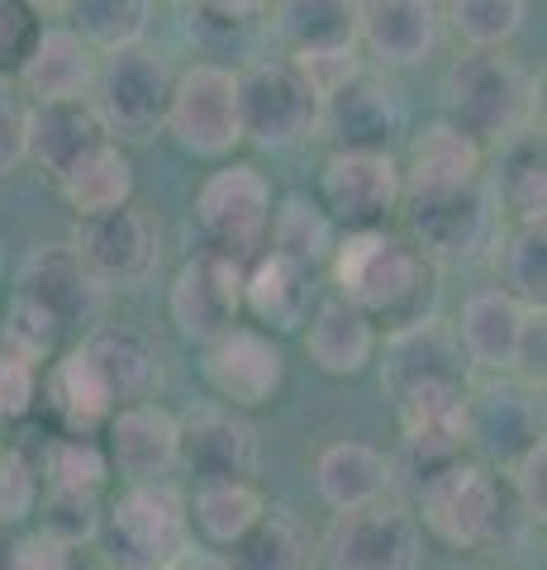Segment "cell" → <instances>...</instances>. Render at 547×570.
<instances>
[{
	"label": "cell",
	"mask_w": 547,
	"mask_h": 570,
	"mask_svg": "<svg viewBox=\"0 0 547 570\" xmlns=\"http://www.w3.org/2000/svg\"><path fill=\"white\" fill-rule=\"evenodd\" d=\"M329 272L339 295L352 299L377 328H404L438 305V266L395 228H343L333 238Z\"/></svg>",
	"instance_id": "6da1fadb"
},
{
	"label": "cell",
	"mask_w": 547,
	"mask_h": 570,
	"mask_svg": "<svg viewBox=\"0 0 547 570\" xmlns=\"http://www.w3.org/2000/svg\"><path fill=\"white\" fill-rule=\"evenodd\" d=\"M538 115V81L528 77V67L505 58V48L490 52H462L443 71V119L457 124L467 138L486 148L534 129Z\"/></svg>",
	"instance_id": "7a4b0ae2"
},
{
	"label": "cell",
	"mask_w": 547,
	"mask_h": 570,
	"mask_svg": "<svg viewBox=\"0 0 547 570\" xmlns=\"http://www.w3.org/2000/svg\"><path fill=\"white\" fill-rule=\"evenodd\" d=\"M414 523L419 532H429L438 547L448 551H476L496 547L505 532V490L496 466L486 461H467L457 456L448 466H438L423 485L414 490Z\"/></svg>",
	"instance_id": "3957f363"
},
{
	"label": "cell",
	"mask_w": 547,
	"mask_h": 570,
	"mask_svg": "<svg viewBox=\"0 0 547 570\" xmlns=\"http://www.w3.org/2000/svg\"><path fill=\"white\" fill-rule=\"evenodd\" d=\"M96 542L110 570H157L191 547V504L172 480L125 485L110 509H100Z\"/></svg>",
	"instance_id": "277c9868"
},
{
	"label": "cell",
	"mask_w": 547,
	"mask_h": 570,
	"mask_svg": "<svg viewBox=\"0 0 547 570\" xmlns=\"http://www.w3.org/2000/svg\"><path fill=\"white\" fill-rule=\"evenodd\" d=\"M404 238H410L433 266H457L486 257L500 238V209L486 176L452 190H419L400 195Z\"/></svg>",
	"instance_id": "5b68a950"
},
{
	"label": "cell",
	"mask_w": 547,
	"mask_h": 570,
	"mask_svg": "<svg viewBox=\"0 0 547 570\" xmlns=\"http://www.w3.org/2000/svg\"><path fill=\"white\" fill-rule=\"evenodd\" d=\"M172 81H176L172 62L148 43L100 52L91 110L100 115L105 134L115 142H148V138L163 134Z\"/></svg>",
	"instance_id": "8992f818"
},
{
	"label": "cell",
	"mask_w": 547,
	"mask_h": 570,
	"mask_svg": "<svg viewBox=\"0 0 547 570\" xmlns=\"http://www.w3.org/2000/svg\"><path fill=\"white\" fill-rule=\"evenodd\" d=\"M238 77V124L243 142L262 153H291L320 138V96L286 58H257Z\"/></svg>",
	"instance_id": "52a82bcc"
},
{
	"label": "cell",
	"mask_w": 547,
	"mask_h": 570,
	"mask_svg": "<svg viewBox=\"0 0 547 570\" xmlns=\"http://www.w3.org/2000/svg\"><path fill=\"white\" fill-rule=\"evenodd\" d=\"M163 134H172L176 148L191 153V157H205V163H224V157H234V148L243 142L234 67L191 62L186 71H176Z\"/></svg>",
	"instance_id": "ba28073f"
},
{
	"label": "cell",
	"mask_w": 547,
	"mask_h": 570,
	"mask_svg": "<svg viewBox=\"0 0 547 570\" xmlns=\"http://www.w3.org/2000/svg\"><path fill=\"white\" fill-rule=\"evenodd\" d=\"M272 224V181L253 163H224L196 190V234L201 247L253 262L267 247Z\"/></svg>",
	"instance_id": "9c48e42d"
},
{
	"label": "cell",
	"mask_w": 547,
	"mask_h": 570,
	"mask_svg": "<svg viewBox=\"0 0 547 570\" xmlns=\"http://www.w3.org/2000/svg\"><path fill=\"white\" fill-rule=\"evenodd\" d=\"M324 570H419L423 566V532L414 513L395 499H372L333 519L329 538L320 542Z\"/></svg>",
	"instance_id": "30bf717a"
},
{
	"label": "cell",
	"mask_w": 547,
	"mask_h": 570,
	"mask_svg": "<svg viewBox=\"0 0 547 570\" xmlns=\"http://www.w3.org/2000/svg\"><path fill=\"white\" fill-rule=\"evenodd\" d=\"M72 247L100 291H138L157 272V262H163L157 219L134 200L119 209L91 214V219H77Z\"/></svg>",
	"instance_id": "8fae6325"
},
{
	"label": "cell",
	"mask_w": 547,
	"mask_h": 570,
	"mask_svg": "<svg viewBox=\"0 0 547 570\" xmlns=\"http://www.w3.org/2000/svg\"><path fill=\"white\" fill-rule=\"evenodd\" d=\"M262 438L243 409L228 404H196L176 414V471L196 475V485L209 480H257Z\"/></svg>",
	"instance_id": "7c38bea8"
},
{
	"label": "cell",
	"mask_w": 547,
	"mask_h": 570,
	"mask_svg": "<svg viewBox=\"0 0 547 570\" xmlns=\"http://www.w3.org/2000/svg\"><path fill=\"white\" fill-rule=\"evenodd\" d=\"M534 442H543V385L524 376L467 385V448L481 452L486 466H515Z\"/></svg>",
	"instance_id": "4fadbf2b"
},
{
	"label": "cell",
	"mask_w": 547,
	"mask_h": 570,
	"mask_svg": "<svg viewBox=\"0 0 547 570\" xmlns=\"http://www.w3.org/2000/svg\"><path fill=\"white\" fill-rule=\"evenodd\" d=\"M404 134H410L404 96L367 67L320 100V138L343 153H395Z\"/></svg>",
	"instance_id": "5bb4252c"
},
{
	"label": "cell",
	"mask_w": 547,
	"mask_h": 570,
	"mask_svg": "<svg viewBox=\"0 0 547 570\" xmlns=\"http://www.w3.org/2000/svg\"><path fill=\"white\" fill-rule=\"evenodd\" d=\"M201 376L219 395V404L253 414V409H267L286 385V352L272 333L234 324L201 347Z\"/></svg>",
	"instance_id": "9a60e30c"
},
{
	"label": "cell",
	"mask_w": 547,
	"mask_h": 570,
	"mask_svg": "<svg viewBox=\"0 0 547 570\" xmlns=\"http://www.w3.org/2000/svg\"><path fill=\"white\" fill-rule=\"evenodd\" d=\"M167 314L186 343H215L243 318V262L215 253V247L191 253L172 281Z\"/></svg>",
	"instance_id": "2e32d148"
},
{
	"label": "cell",
	"mask_w": 547,
	"mask_h": 570,
	"mask_svg": "<svg viewBox=\"0 0 547 570\" xmlns=\"http://www.w3.org/2000/svg\"><path fill=\"white\" fill-rule=\"evenodd\" d=\"M400 163L395 153H343L333 148L320 167V209L333 228H381L400 209Z\"/></svg>",
	"instance_id": "e0dca14e"
},
{
	"label": "cell",
	"mask_w": 547,
	"mask_h": 570,
	"mask_svg": "<svg viewBox=\"0 0 547 570\" xmlns=\"http://www.w3.org/2000/svg\"><path fill=\"white\" fill-rule=\"evenodd\" d=\"M377 362H381V385L391 400H404L429 385H471L467 381L471 366L462 347H457V333L433 314L385 333V343H377Z\"/></svg>",
	"instance_id": "ac0fdd59"
},
{
	"label": "cell",
	"mask_w": 547,
	"mask_h": 570,
	"mask_svg": "<svg viewBox=\"0 0 547 570\" xmlns=\"http://www.w3.org/2000/svg\"><path fill=\"white\" fill-rule=\"evenodd\" d=\"M14 295L29 299L33 309H43L48 318H58L62 328L96 324L105 291L91 281V272L81 266L72 243H43L20 262L14 272Z\"/></svg>",
	"instance_id": "d6986e66"
},
{
	"label": "cell",
	"mask_w": 547,
	"mask_h": 570,
	"mask_svg": "<svg viewBox=\"0 0 547 570\" xmlns=\"http://www.w3.org/2000/svg\"><path fill=\"white\" fill-rule=\"evenodd\" d=\"M105 456L110 471L125 475V485H148V480L176 475V414L153 400L119 404L105 419Z\"/></svg>",
	"instance_id": "ffe728a7"
},
{
	"label": "cell",
	"mask_w": 547,
	"mask_h": 570,
	"mask_svg": "<svg viewBox=\"0 0 547 570\" xmlns=\"http://www.w3.org/2000/svg\"><path fill=\"white\" fill-rule=\"evenodd\" d=\"M443 39L438 0H362L358 48H367L381 67H419L433 58Z\"/></svg>",
	"instance_id": "44dd1931"
},
{
	"label": "cell",
	"mask_w": 547,
	"mask_h": 570,
	"mask_svg": "<svg viewBox=\"0 0 547 570\" xmlns=\"http://www.w3.org/2000/svg\"><path fill=\"white\" fill-rule=\"evenodd\" d=\"M486 176V148L467 138L457 124L443 115L419 124L414 134H404V163H400V186L404 195L419 190H452Z\"/></svg>",
	"instance_id": "7402d4cb"
},
{
	"label": "cell",
	"mask_w": 547,
	"mask_h": 570,
	"mask_svg": "<svg viewBox=\"0 0 547 570\" xmlns=\"http://www.w3.org/2000/svg\"><path fill=\"white\" fill-rule=\"evenodd\" d=\"M100 142H110L100 115L91 100H52V105H29L25 124V163H33L52 186L72 171L86 153H96Z\"/></svg>",
	"instance_id": "603a6c76"
},
{
	"label": "cell",
	"mask_w": 547,
	"mask_h": 570,
	"mask_svg": "<svg viewBox=\"0 0 547 570\" xmlns=\"http://www.w3.org/2000/svg\"><path fill=\"white\" fill-rule=\"evenodd\" d=\"M100 52L77 39L67 24H52L39 33L33 52L14 71V91L29 96V105H52V100H91Z\"/></svg>",
	"instance_id": "cb8c5ba5"
},
{
	"label": "cell",
	"mask_w": 547,
	"mask_h": 570,
	"mask_svg": "<svg viewBox=\"0 0 547 570\" xmlns=\"http://www.w3.org/2000/svg\"><path fill=\"white\" fill-rule=\"evenodd\" d=\"M528 305H519L515 295H505L500 285L490 291H476L467 295L462 318H457V347H462L467 366L486 371V376H515V362H519V337L528 324Z\"/></svg>",
	"instance_id": "d4e9b609"
},
{
	"label": "cell",
	"mask_w": 547,
	"mask_h": 570,
	"mask_svg": "<svg viewBox=\"0 0 547 570\" xmlns=\"http://www.w3.org/2000/svg\"><path fill=\"white\" fill-rule=\"evenodd\" d=\"M314 272L291 257L262 247L253 262H243V314H253L262 333H300L314 309Z\"/></svg>",
	"instance_id": "484cf974"
},
{
	"label": "cell",
	"mask_w": 547,
	"mask_h": 570,
	"mask_svg": "<svg viewBox=\"0 0 547 570\" xmlns=\"http://www.w3.org/2000/svg\"><path fill=\"white\" fill-rule=\"evenodd\" d=\"M81 356L91 362L96 381L105 385L110 404H134L148 400L157 385V347L144 328L134 324H91L81 333Z\"/></svg>",
	"instance_id": "4316f807"
},
{
	"label": "cell",
	"mask_w": 547,
	"mask_h": 570,
	"mask_svg": "<svg viewBox=\"0 0 547 570\" xmlns=\"http://www.w3.org/2000/svg\"><path fill=\"white\" fill-rule=\"evenodd\" d=\"M377 343H381L377 324L352 305V299H343V295L314 299V309L305 318V352H310L314 371L339 376V381L362 376V371L377 362Z\"/></svg>",
	"instance_id": "83f0119b"
},
{
	"label": "cell",
	"mask_w": 547,
	"mask_h": 570,
	"mask_svg": "<svg viewBox=\"0 0 547 570\" xmlns=\"http://www.w3.org/2000/svg\"><path fill=\"white\" fill-rule=\"evenodd\" d=\"M391 485H395V461L381 448H372V442L343 438V442L320 448V456H314V494H320L333 513L372 504V499H381Z\"/></svg>",
	"instance_id": "f1b7e54d"
},
{
	"label": "cell",
	"mask_w": 547,
	"mask_h": 570,
	"mask_svg": "<svg viewBox=\"0 0 547 570\" xmlns=\"http://www.w3.org/2000/svg\"><path fill=\"white\" fill-rule=\"evenodd\" d=\"M500 219L509 224H543L547 219V153L543 134L524 129L496 142V171H486Z\"/></svg>",
	"instance_id": "f546056e"
},
{
	"label": "cell",
	"mask_w": 547,
	"mask_h": 570,
	"mask_svg": "<svg viewBox=\"0 0 547 570\" xmlns=\"http://www.w3.org/2000/svg\"><path fill=\"white\" fill-rule=\"evenodd\" d=\"M362 0H267V29L286 58L358 48Z\"/></svg>",
	"instance_id": "4dcf8cb0"
},
{
	"label": "cell",
	"mask_w": 547,
	"mask_h": 570,
	"mask_svg": "<svg viewBox=\"0 0 547 570\" xmlns=\"http://www.w3.org/2000/svg\"><path fill=\"white\" fill-rule=\"evenodd\" d=\"M228 570H320V538L286 504H267L262 519L224 551Z\"/></svg>",
	"instance_id": "1f68e13d"
},
{
	"label": "cell",
	"mask_w": 547,
	"mask_h": 570,
	"mask_svg": "<svg viewBox=\"0 0 547 570\" xmlns=\"http://www.w3.org/2000/svg\"><path fill=\"white\" fill-rule=\"evenodd\" d=\"M39 400L58 423V433H100L105 419L115 414V404L96 381L91 362L81 356V347L58 352L39 371Z\"/></svg>",
	"instance_id": "d6a6232c"
},
{
	"label": "cell",
	"mask_w": 547,
	"mask_h": 570,
	"mask_svg": "<svg viewBox=\"0 0 547 570\" xmlns=\"http://www.w3.org/2000/svg\"><path fill=\"white\" fill-rule=\"evenodd\" d=\"M138 190V171H134V157L125 153V142H100L96 153H86L81 163L72 167L58 181V195L62 205L77 214V219H91V214H105V209H119L129 205Z\"/></svg>",
	"instance_id": "836d02e7"
},
{
	"label": "cell",
	"mask_w": 547,
	"mask_h": 570,
	"mask_svg": "<svg viewBox=\"0 0 547 570\" xmlns=\"http://www.w3.org/2000/svg\"><path fill=\"white\" fill-rule=\"evenodd\" d=\"M272 499L262 494L257 480H209L196 485V504H191V528H201L209 547L228 551L243 532H248Z\"/></svg>",
	"instance_id": "e575fe53"
},
{
	"label": "cell",
	"mask_w": 547,
	"mask_h": 570,
	"mask_svg": "<svg viewBox=\"0 0 547 570\" xmlns=\"http://www.w3.org/2000/svg\"><path fill=\"white\" fill-rule=\"evenodd\" d=\"M333 238H339V228H333V219L320 209V200H310V195H286L281 205H272V224H267L272 253L314 272V266L329 262Z\"/></svg>",
	"instance_id": "d590c367"
},
{
	"label": "cell",
	"mask_w": 547,
	"mask_h": 570,
	"mask_svg": "<svg viewBox=\"0 0 547 570\" xmlns=\"http://www.w3.org/2000/svg\"><path fill=\"white\" fill-rule=\"evenodd\" d=\"M67 29L86 39L96 52H115V48H134L148 43V24H153V0H67Z\"/></svg>",
	"instance_id": "8d00e7d4"
},
{
	"label": "cell",
	"mask_w": 547,
	"mask_h": 570,
	"mask_svg": "<svg viewBox=\"0 0 547 570\" xmlns=\"http://www.w3.org/2000/svg\"><path fill=\"white\" fill-rule=\"evenodd\" d=\"M496 272L500 291L515 295L519 305L543 309L547 299V224H509L496 238Z\"/></svg>",
	"instance_id": "74e56055"
},
{
	"label": "cell",
	"mask_w": 547,
	"mask_h": 570,
	"mask_svg": "<svg viewBox=\"0 0 547 570\" xmlns=\"http://www.w3.org/2000/svg\"><path fill=\"white\" fill-rule=\"evenodd\" d=\"M33 471L52 490H91V494H100L105 480L115 475L96 433H52L43 442V456L33 461Z\"/></svg>",
	"instance_id": "f35d334b"
},
{
	"label": "cell",
	"mask_w": 547,
	"mask_h": 570,
	"mask_svg": "<svg viewBox=\"0 0 547 570\" xmlns=\"http://www.w3.org/2000/svg\"><path fill=\"white\" fill-rule=\"evenodd\" d=\"M443 20L471 52L505 48L528 20V0H448Z\"/></svg>",
	"instance_id": "ab89813d"
},
{
	"label": "cell",
	"mask_w": 547,
	"mask_h": 570,
	"mask_svg": "<svg viewBox=\"0 0 547 570\" xmlns=\"http://www.w3.org/2000/svg\"><path fill=\"white\" fill-rule=\"evenodd\" d=\"M62 333L67 328L58 324V318H48L43 309H33L29 299H20V295H10L6 314H0V352L20 356V362L39 366V371L62 352Z\"/></svg>",
	"instance_id": "60d3db41"
},
{
	"label": "cell",
	"mask_w": 547,
	"mask_h": 570,
	"mask_svg": "<svg viewBox=\"0 0 547 570\" xmlns=\"http://www.w3.org/2000/svg\"><path fill=\"white\" fill-rule=\"evenodd\" d=\"M43 504H33V513H39V532H48L52 542L62 547H86L96 542L100 532V494L91 490H52L43 485Z\"/></svg>",
	"instance_id": "b9f144b4"
},
{
	"label": "cell",
	"mask_w": 547,
	"mask_h": 570,
	"mask_svg": "<svg viewBox=\"0 0 547 570\" xmlns=\"http://www.w3.org/2000/svg\"><path fill=\"white\" fill-rule=\"evenodd\" d=\"M257 20H267V0H186V29L201 43H234Z\"/></svg>",
	"instance_id": "7bdbcfd3"
},
{
	"label": "cell",
	"mask_w": 547,
	"mask_h": 570,
	"mask_svg": "<svg viewBox=\"0 0 547 570\" xmlns=\"http://www.w3.org/2000/svg\"><path fill=\"white\" fill-rule=\"evenodd\" d=\"M39 490L43 480L33 471V461L20 448L0 442V528H20L39 504Z\"/></svg>",
	"instance_id": "ee69618b"
},
{
	"label": "cell",
	"mask_w": 547,
	"mask_h": 570,
	"mask_svg": "<svg viewBox=\"0 0 547 570\" xmlns=\"http://www.w3.org/2000/svg\"><path fill=\"white\" fill-rule=\"evenodd\" d=\"M43 33V14H33L25 0H0V77H14Z\"/></svg>",
	"instance_id": "f6af8a7d"
},
{
	"label": "cell",
	"mask_w": 547,
	"mask_h": 570,
	"mask_svg": "<svg viewBox=\"0 0 547 570\" xmlns=\"http://www.w3.org/2000/svg\"><path fill=\"white\" fill-rule=\"evenodd\" d=\"M509 485H515V499H519V513L534 528L547 523V438L534 442L515 466H509Z\"/></svg>",
	"instance_id": "bcb514c9"
},
{
	"label": "cell",
	"mask_w": 547,
	"mask_h": 570,
	"mask_svg": "<svg viewBox=\"0 0 547 570\" xmlns=\"http://www.w3.org/2000/svg\"><path fill=\"white\" fill-rule=\"evenodd\" d=\"M33 404H39V366L0 352V428L25 423L33 414Z\"/></svg>",
	"instance_id": "7dc6e473"
},
{
	"label": "cell",
	"mask_w": 547,
	"mask_h": 570,
	"mask_svg": "<svg viewBox=\"0 0 547 570\" xmlns=\"http://www.w3.org/2000/svg\"><path fill=\"white\" fill-rule=\"evenodd\" d=\"M25 124H29V105L20 100L10 77H0V176L25 167Z\"/></svg>",
	"instance_id": "c3c4849f"
},
{
	"label": "cell",
	"mask_w": 547,
	"mask_h": 570,
	"mask_svg": "<svg viewBox=\"0 0 547 570\" xmlns=\"http://www.w3.org/2000/svg\"><path fill=\"white\" fill-rule=\"evenodd\" d=\"M81 551H86V547H81ZM81 551L52 542L48 532H25V538H14L10 570H77Z\"/></svg>",
	"instance_id": "681fc988"
},
{
	"label": "cell",
	"mask_w": 547,
	"mask_h": 570,
	"mask_svg": "<svg viewBox=\"0 0 547 570\" xmlns=\"http://www.w3.org/2000/svg\"><path fill=\"white\" fill-rule=\"evenodd\" d=\"M543 356H547V318H543V309H534V314H528V324H524V337H519L515 371L524 381L543 385Z\"/></svg>",
	"instance_id": "f907efd6"
},
{
	"label": "cell",
	"mask_w": 547,
	"mask_h": 570,
	"mask_svg": "<svg viewBox=\"0 0 547 570\" xmlns=\"http://www.w3.org/2000/svg\"><path fill=\"white\" fill-rule=\"evenodd\" d=\"M157 570H228V561H224V551L186 547V551H176V557L167 566H157Z\"/></svg>",
	"instance_id": "816d5d0a"
},
{
	"label": "cell",
	"mask_w": 547,
	"mask_h": 570,
	"mask_svg": "<svg viewBox=\"0 0 547 570\" xmlns=\"http://www.w3.org/2000/svg\"><path fill=\"white\" fill-rule=\"evenodd\" d=\"M25 6H29L33 14H62V10H67V0H25Z\"/></svg>",
	"instance_id": "f5cc1de1"
},
{
	"label": "cell",
	"mask_w": 547,
	"mask_h": 570,
	"mask_svg": "<svg viewBox=\"0 0 547 570\" xmlns=\"http://www.w3.org/2000/svg\"><path fill=\"white\" fill-rule=\"evenodd\" d=\"M10 551H14V528H0V570H10Z\"/></svg>",
	"instance_id": "db71d44e"
}]
</instances>
